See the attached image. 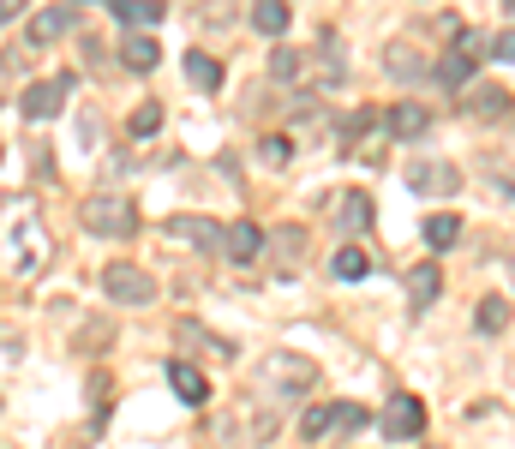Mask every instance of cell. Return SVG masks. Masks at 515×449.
Segmentation results:
<instances>
[{
  "mask_svg": "<svg viewBox=\"0 0 515 449\" xmlns=\"http://www.w3.org/2000/svg\"><path fill=\"white\" fill-rule=\"evenodd\" d=\"M78 222H84L96 240H126V234L138 228V210H132V198H120V192H90V198L78 204Z\"/></svg>",
  "mask_w": 515,
  "mask_h": 449,
  "instance_id": "obj_1",
  "label": "cell"
},
{
  "mask_svg": "<svg viewBox=\"0 0 515 449\" xmlns=\"http://www.w3.org/2000/svg\"><path fill=\"white\" fill-rule=\"evenodd\" d=\"M102 294L120 300V306H150L156 300V276L138 270V264H108L102 270Z\"/></svg>",
  "mask_w": 515,
  "mask_h": 449,
  "instance_id": "obj_2",
  "label": "cell"
},
{
  "mask_svg": "<svg viewBox=\"0 0 515 449\" xmlns=\"http://www.w3.org/2000/svg\"><path fill=\"white\" fill-rule=\"evenodd\" d=\"M66 96H72V72H60V78H36V84L18 96V114H24V120H54Z\"/></svg>",
  "mask_w": 515,
  "mask_h": 449,
  "instance_id": "obj_3",
  "label": "cell"
},
{
  "mask_svg": "<svg viewBox=\"0 0 515 449\" xmlns=\"http://www.w3.org/2000/svg\"><path fill=\"white\" fill-rule=\"evenodd\" d=\"M378 432L396 438V444L420 438V432H426V408H420V396H390V408L378 414Z\"/></svg>",
  "mask_w": 515,
  "mask_h": 449,
  "instance_id": "obj_4",
  "label": "cell"
},
{
  "mask_svg": "<svg viewBox=\"0 0 515 449\" xmlns=\"http://www.w3.org/2000/svg\"><path fill=\"white\" fill-rule=\"evenodd\" d=\"M456 186H462V174H456L450 162H420V168H408V192L444 198V192H456Z\"/></svg>",
  "mask_w": 515,
  "mask_h": 449,
  "instance_id": "obj_5",
  "label": "cell"
},
{
  "mask_svg": "<svg viewBox=\"0 0 515 449\" xmlns=\"http://www.w3.org/2000/svg\"><path fill=\"white\" fill-rule=\"evenodd\" d=\"M264 378H270L276 390H312V384H318V366H312V360H294V354H276V360L264 366Z\"/></svg>",
  "mask_w": 515,
  "mask_h": 449,
  "instance_id": "obj_6",
  "label": "cell"
},
{
  "mask_svg": "<svg viewBox=\"0 0 515 449\" xmlns=\"http://www.w3.org/2000/svg\"><path fill=\"white\" fill-rule=\"evenodd\" d=\"M168 234H180V240H192V246H204V252H222V246H228V228H216V222H204V216H174Z\"/></svg>",
  "mask_w": 515,
  "mask_h": 449,
  "instance_id": "obj_7",
  "label": "cell"
},
{
  "mask_svg": "<svg viewBox=\"0 0 515 449\" xmlns=\"http://www.w3.org/2000/svg\"><path fill=\"white\" fill-rule=\"evenodd\" d=\"M444 288V270L438 264H408V312H426Z\"/></svg>",
  "mask_w": 515,
  "mask_h": 449,
  "instance_id": "obj_8",
  "label": "cell"
},
{
  "mask_svg": "<svg viewBox=\"0 0 515 449\" xmlns=\"http://www.w3.org/2000/svg\"><path fill=\"white\" fill-rule=\"evenodd\" d=\"M384 72H390V78H402V84H414V78H426L432 66H426V54H420V48L390 42V48H384Z\"/></svg>",
  "mask_w": 515,
  "mask_h": 449,
  "instance_id": "obj_9",
  "label": "cell"
},
{
  "mask_svg": "<svg viewBox=\"0 0 515 449\" xmlns=\"http://www.w3.org/2000/svg\"><path fill=\"white\" fill-rule=\"evenodd\" d=\"M462 108L480 114V120H504V114H510V96L492 90V84H468V90H462Z\"/></svg>",
  "mask_w": 515,
  "mask_h": 449,
  "instance_id": "obj_10",
  "label": "cell"
},
{
  "mask_svg": "<svg viewBox=\"0 0 515 449\" xmlns=\"http://www.w3.org/2000/svg\"><path fill=\"white\" fill-rule=\"evenodd\" d=\"M336 228L342 234H366L372 228V198L366 192H342L336 198Z\"/></svg>",
  "mask_w": 515,
  "mask_h": 449,
  "instance_id": "obj_11",
  "label": "cell"
},
{
  "mask_svg": "<svg viewBox=\"0 0 515 449\" xmlns=\"http://www.w3.org/2000/svg\"><path fill=\"white\" fill-rule=\"evenodd\" d=\"M234 264H252L258 252H264V228L258 222H228V246H222Z\"/></svg>",
  "mask_w": 515,
  "mask_h": 449,
  "instance_id": "obj_12",
  "label": "cell"
},
{
  "mask_svg": "<svg viewBox=\"0 0 515 449\" xmlns=\"http://www.w3.org/2000/svg\"><path fill=\"white\" fill-rule=\"evenodd\" d=\"M168 384H174V396H180V402H192V408L210 396L204 372H198V366H186V360H168Z\"/></svg>",
  "mask_w": 515,
  "mask_h": 449,
  "instance_id": "obj_13",
  "label": "cell"
},
{
  "mask_svg": "<svg viewBox=\"0 0 515 449\" xmlns=\"http://www.w3.org/2000/svg\"><path fill=\"white\" fill-rule=\"evenodd\" d=\"M108 12H114V24H120V30L162 24V6H156V0H108Z\"/></svg>",
  "mask_w": 515,
  "mask_h": 449,
  "instance_id": "obj_14",
  "label": "cell"
},
{
  "mask_svg": "<svg viewBox=\"0 0 515 449\" xmlns=\"http://www.w3.org/2000/svg\"><path fill=\"white\" fill-rule=\"evenodd\" d=\"M66 30H78V12H72V6H48V12H36V24H30L36 42H60Z\"/></svg>",
  "mask_w": 515,
  "mask_h": 449,
  "instance_id": "obj_15",
  "label": "cell"
},
{
  "mask_svg": "<svg viewBox=\"0 0 515 449\" xmlns=\"http://www.w3.org/2000/svg\"><path fill=\"white\" fill-rule=\"evenodd\" d=\"M474 60H480V54H468V48L456 42V48L438 60V78H444L450 90H468V84H474Z\"/></svg>",
  "mask_w": 515,
  "mask_h": 449,
  "instance_id": "obj_16",
  "label": "cell"
},
{
  "mask_svg": "<svg viewBox=\"0 0 515 449\" xmlns=\"http://www.w3.org/2000/svg\"><path fill=\"white\" fill-rule=\"evenodd\" d=\"M384 120H390V138H426V126H432L420 102H396Z\"/></svg>",
  "mask_w": 515,
  "mask_h": 449,
  "instance_id": "obj_17",
  "label": "cell"
},
{
  "mask_svg": "<svg viewBox=\"0 0 515 449\" xmlns=\"http://www.w3.org/2000/svg\"><path fill=\"white\" fill-rule=\"evenodd\" d=\"M156 60H162V48H156L150 36H126V42H120V66H132V72H150Z\"/></svg>",
  "mask_w": 515,
  "mask_h": 449,
  "instance_id": "obj_18",
  "label": "cell"
},
{
  "mask_svg": "<svg viewBox=\"0 0 515 449\" xmlns=\"http://www.w3.org/2000/svg\"><path fill=\"white\" fill-rule=\"evenodd\" d=\"M252 30L282 36L288 30V0H252Z\"/></svg>",
  "mask_w": 515,
  "mask_h": 449,
  "instance_id": "obj_19",
  "label": "cell"
},
{
  "mask_svg": "<svg viewBox=\"0 0 515 449\" xmlns=\"http://www.w3.org/2000/svg\"><path fill=\"white\" fill-rule=\"evenodd\" d=\"M456 240H462V222H456V216H444V210L426 216V246H432V252H450Z\"/></svg>",
  "mask_w": 515,
  "mask_h": 449,
  "instance_id": "obj_20",
  "label": "cell"
},
{
  "mask_svg": "<svg viewBox=\"0 0 515 449\" xmlns=\"http://www.w3.org/2000/svg\"><path fill=\"white\" fill-rule=\"evenodd\" d=\"M330 270H336V276H342V282H366V276H372V258H366V252H360V246H342V252H336V264H330Z\"/></svg>",
  "mask_w": 515,
  "mask_h": 449,
  "instance_id": "obj_21",
  "label": "cell"
},
{
  "mask_svg": "<svg viewBox=\"0 0 515 449\" xmlns=\"http://www.w3.org/2000/svg\"><path fill=\"white\" fill-rule=\"evenodd\" d=\"M186 78H192L198 90H216V84H222V66H216L210 54H198V48H192V54H186Z\"/></svg>",
  "mask_w": 515,
  "mask_h": 449,
  "instance_id": "obj_22",
  "label": "cell"
},
{
  "mask_svg": "<svg viewBox=\"0 0 515 449\" xmlns=\"http://www.w3.org/2000/svg\"><path fill=\"white\" fill-rule=\"evenodd\" d=\"M378 120H384L378 108H354V114L342 120V138H348V144H360V138H372V132H378Z\"/></svg>",
  "mask_w": 515,
  "mask_h": 449,
  "instance_id": "obj_23",
  "label": "cell"
},
{
  "mask_svg": "<svg viewBox=\"0 0 515 449\" xmlns=\"http://www.w3.org/2000/svg\"><path fill=\"white\" fill-rule=\"evenodd\" d=\"M474 324H480V336H498V330L510 324V306L492 294V300H480V318H474Z\"/></svg>",
  "mask_w": 515,
  "mask_h": 449,
  "instance_id": "obj_24",
  "label": "cell"
},
{
  "mask_svg": "<svg viewBox=\"0 0 515 449\" xmlns=\"http://www.w3.org/2000/svg\"><path fill=\"white\" fill-rule=\"evenodd\" d=\"M324 432H336V408H306V420H300V438H306V444H318Z\"/></svg>",
  "mask_w": 515,
  "mask_h": 449,
  "instance_id": "obj_25",
  "label": "cell"
},
{
  "mask_svg": "<svg viewBox=\"0 0 515 449\" xmlns=\"http://www.w3.org/2000/svg\"><path fill=\"white\" fill-rule=\"evenodd\" d=\"M360 426H372V414L360 402H336V432H360Z\"/></svg>",
  "mask_w": 515,
  "mask_h": 449,
  "instance_id": "obj_26",
  "label": "cell"
},
{
  "mask_svg": "<svg viewBox=\"0 0 515 449\" xmlns=\"http://www.w3.org/2000/svg\"><path fill=\"white\" fill-rule=\"evenodd\" d=\"M294 72H300V54H294V48H276V54H270V78H282V84H288Z\"/></svg>",
  "mask_w": 515,
  "mask_h": 449,
  "instance_id": "obj_27",
  "label": "cell"
},
{
  "mask_svg": "<svg viewBox=\"0 0 515 449\" xmlns=\"http://www.w3.org/2000/svg\"><path fill=\"white\" fill-rule=\"evenodd\" d=\"M156 126H162V108H156V102H144V108L132 114V138H150Z\"/></svg>",
  "mask_w": 515,
  "mask_h": 449,
  "instance_id": "obj_28",
  "label": "cell"
},
{
  "mask_svg": "<svg viewBox=\"0 0 515 449\" xmlns=\"http://www.w3.org/2000/svg\"><path fill=\"white\" fill-rule=\"evenodd\" d=\"M492 54H498V60H515V30H504V36L492 42Z\"/></svg>",
  "mask_w": 515,
  "mask_h": 449,
  "instance_id": "obj_29",
  "label": "cell"
},
{
  "mask_svg": "<svg viewBox=\"0 0 515 449\" xmlns=\"http://www.w3.org/2000/svg\"><path fill=\"white\" fill-rule=\"evenodd\" d=\"M264 156L270 162H288V138H264Z\"/></svg>",
  "mask_w": 515,
  "mask_h": 449,
  "instance_id": "obj_30",
  "label": "cell"
},
{
  "mask_svg": "<svg viewBox=\"0 0 515 449\" xmlns=\"http://www.w3.org/2000/svg\"><path fill=\"white\" fill-rule=\"evenodd\" d=\"M18 6H24V0H0V12H6V18H18Z\"/></svg>",
  "mask_w": 515,
  "mask_h": 449,
  "instance_id": "obj_31",
  "label": "cell"
}]
</instances>
